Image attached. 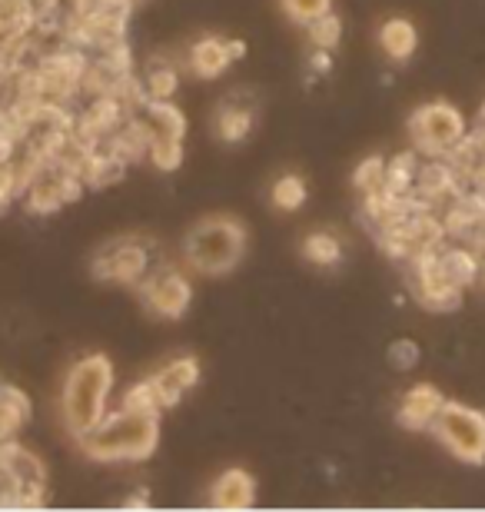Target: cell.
I'll use <instances>...</instances> for the list:
<instances>
[{
	"mask_svg": "<svg viewBox=\"0 0 485 512\" xmlns=\"http://www.w3.org/2000/svg\"><path fill=\"white\" fill-rule=\"evenodd\" d=\"M482 280H485V256H482Z\"/></svg>",
	"mask_w": 485,
	"mask_h": 512,
	"instance_id": "cell-38",
	"label": "cell"
},
{
	"mask_svg": "<svg viewBox=\"0 0 485 512\" xmlns=\"http://www.w3.org/2000/svg\"><path fill=\"white\" fill-rule=\"evenodd\" d=\"M442 227H446V237L456 240H472V233L479 230V223L485 220V193L462 187L456 197H452L446 207H442Z\"/></svg>",
	"mask_w": 485,
	"mask_h": 512,
	"instance_id": "cell-11",
	"label": "cell"
},
{
	"mask_svg": "<svg viewBox=\"0 0 485 512\" xmlns=\"http://www.w3.org/2000/svg\"><path fill=\"white\" fill-rule=\"evenodd\" d=\"M123 170H127V163H123L120 157H113V153L103 147H94L84 157V163H80V180H84V187L90 190H100V187H110V183H117L123 177Z\"/></svg>",
	"mask_w": 485,
	"mask_h": 512,
	"instance_id": "cell-20",
	"label": "cell"
},
{
	"mask_svg": "<svg viewBox=\"0 0 485 512\" xmlns=\"http://www.w3.org/2000/svg\"><path fill=\"white\" fill-rule=\"evenodd\" d=\"M123 509H150V499L147 496H137V493H133V496H127V499H123Z\"/></svg>",
	"mask_w": 485,
	"mask_h": 512,
	"instance_id": "cell-36",
	"label": "cell"
},
{
	"mask_svg": "<svg viewBox=\"0 0 485 512\" xmlns=\"http://www.w3.org/2000/svg\"><path fill=\"white\" fill-rule=\"evenodd\" d=\"M160 443V416L117 409L107 413L90 433L80 436V446L97 463H143Z\"/></svg>",
	"mask_w": 485,
	"mask_h": 512,
	"instance_id": "cell-1",
	"label": "cell"
},
{
	"mask_svg": "<svg viewBox=\"0 0 485 512\" xmlns=\"http://www.w3.org/2000/svg\"><path fill=\"white\" fill-rule=\"evenodd\" d=\"M466 130H469L466 117L452 104H446V100L419 107L416 114L409 117L412 140H416V147L422 153H429V157H446V153L466 137Z\"/></svg>",
	"mask_w": 485,
	"mask_h": 512,
	"instance_id": "cell-7",
	"label": "cell"
},
{
	"mask_svg": "<svg viewBox=\"0 0 485 512\" xmlns=\"http://www.w3.org/2000/svg\"><path fill=\"white\" fill-rule=\"evenodd\" d=\"M140 84L147 90L150 100H170L180 87V70L173 67L167 57H153L147 60V67H143Z\"/></svg>",
	"mask_w": 485,
	"mask_h": 512,
	"instance_id": "cell-23",
	"label": "cell"
},
{
	"mask_svg": "<svg viewBox=\"0 0 485 512\" xmlns=\"http://www.w3.org/2000/svg\"><path fill=\"white\" fill-rule=\"evenodd\" d=\"M353 187L359 193H376L386 187V157H366L359 167L353 170Z\"/></svg>",
	"mask_w": 485,
	"mask_h": 512,
	"instance_id": "cell-30",
	"label": "cell"
},
{
	"mask_svg": "<svg viewBox=\"0 0 485 512\" xmlns=\"http://www.w3.org/2000/svg\"><path fill=\"white\" fill-rule=\"evenodd\" d=\"M150 163L163 173H173L183 163V140L173 137H150Z\"/></svg>",
	"mask_w": 485,
	"mask_h": 512,
	"instance_id": "cell-29",
	"label": "cell"
},
{
	"mask_svg": "<svg viewBox=\"0 0 485 512\" xmlns=\"http://www.w3.org/2000/svg\"><path fill=\"white\" fill-rule=\"evenodd\" d=\"M0 466L7 469L20 489V509H37L47 503V469L30 449L14 443V439H4L0 443Z\"/></svg>",
	"mask_w": 485,
	"mask_h": 512,
	"instance_id": "cell-9",
	"label": "cell"
},
{
	"mask_svg": "<svg viewBox=\"0 0 485 512\" xmlns=\"http://www.w3.org/2000/svg\"><path fill=\"white\" fill-rule=\"evenodd\" d=\"M183 253L193 270H200L206 276H226L236 270V263L246 253V230L233 217H210L200 220L187 233Z\"/></svg>",
	"mask_w": 485,
	"mask_h": 512,
	"instance_id": "cell-3",
	"label": "cell"
},
{
	"mask_svg": "<svg viewBox=\"0 0 485 512\" xmlns=\"http://www.w3.org/2000/svg\"><path fill=\"white\" fill-rule=\"evenodd\" d=\"M123 409H130V413H150V416H160L163 413V399H160V389L157 383L150 380H140L133 383L127 393H123Z\"/></svg>",
	"mask_w": 485,
	"mask_h": 512,
	"instance_id": "cell-27",
	"label": "cell"
},
{
	"mask_svg": "<svg viewBox=\"0 0 485 512\" xmlns=\"http://www.w3.org/2000/svg\"><path fill=\"white\" fill-rule=\"evenodd\" d=\"M20 197V173L17 163H0V217L10 210V203Z\"/></svg>",
	"mask_w": 485,
	"mask_h": 512,
	"instance_id": "cell-32",
	"label": "cell"
},
{
	"mask_svg": "<svg viewBox=\"0 0 485 512\" xmlns=\"http://www.w3.org/2000/svg\"><path fill=\"white\" fill-rule=\"evenodd\" d=\"M256 127V107L246 104L243 94L226 97L216 110V133L223 143H243Z\"/></svg>",
	"mask_w": 485,
	"mask_h": 512,
	"instance_id": "cell-17",
	"label": "cell"
},
{
	"mask_svg": "<svg viewBox=\"0 0 485 512\" xmlns=\"http://www.w3.org/2000/svg\"><path fill=\"white\" fill-rule=\"evenodd\" d=\"M309 70H313L316 77H326L329 70H333V50L313 47V54H309Z\"/></svg>",
	"mask_w": 485,
	"mask_h": 512,
	"instance_id": "cell-35",
	"label": "cell"
},
{
	"mask_svg": "<svg viewBox=\"0 0 485 512\" xmlns=\"http://www.w3.org/2000/svg\"><path fill=\"white\" fill-rule=\"evenodd\" d=\"M153 256L157 247L150 240L140 237H120L113 243H103L90 260L97 280L103 283H120V286H140L143 276L153 270Z\"/></svg>",
	"mask_w": 485,
	"mask_h": 512,
	"instance_id": "cell-5",
	"label": "cell"
},
{
	"mask_svg": "<svg viewBox=\"0 0 485 512\" xmlns=\"http://www.w3.org/2000/svg\"><path fill=\"white\" fill-rule=\"evenodd\" d=\"M419 356H422V350H419V343L416 340H396L389 346V363L396 366V370H416V363H419Z\"/></svg>",
	"mask_w": 485,
	"mask_h": 512,
	"instance_id": "cell-33",
	"label": "cell"
},
{
	"mask_svg": "<svg viewBox=\"0 0 485 512\" xmlns=\"http://www.w3.org/2000/svg\"><path fill=\"white\" fill-rule=\"evenodd\" d=\"M306 197H309V190H306V180L299 177V173H283L270 190L273 207L283 210V213H296L306 203Z\"/></svg>",
	"mask_w": 485,
	"mask_h": 512,
	"instance_id": "cell-26",
	"label": "cell"
},
{
	"mask_svg": "<svg viewBox=\"0 0 485 512\" xmlns=\"http://www.w3.org/2000/svg\"><path fill=\"white\" fill-rule=\"evenodd\" d=\"M439 266H442V273H446V280L449 283H456L462 293L469 290V286H476L479 283V276H482V256L476 247H466V240L462 243H442L439 247Z\"/></svg>",
	"mask_w": 485,
	"mask_h": 512,
	"instance_id": "cell-14",
	"label": "cell"
},
{
	"mask_svg": "<svg viewBox=\"0 0 485 512\" xmlns=\"http://www.w3.org/2000/svg\"><path fill=\"white\" fill-rule=\"evenodd\" d=\"M140 117L147 120L150 137H173V140L187 137V114L177 104H170V100H147Z\"/></svg>",
	"mask_w": 485,
	"mask_h": 512,
	"instance_id": "cell-21",
	"label": "cell"
},
{
	"mask_svg": "<svg viewBox=\"0 0 485 512\" xmlns=\"http://www.w3.org/2000/svg\"><path fill=\"white\" fill-rule=\"evenodd\" d=\"M416 173H419V153H396L386 160V190L392 193H412L416 190Z\"/></svg>",
	"mask_w": 485,
	"mask_h": 512,
	"instance_id": "cell-25",
	"label": "cell"
},
{
	"mask_svg": "<svg viewBox=\"0 0 485 512\" xmlns=\"http://www.w3.org/2000/svg\"><path fill=\"white\" fill-rule=\"evenodd\" d=\"M20 153V140L17 133L10 130L7 124H0V163H14Z\"/></svg>",
	"mask_w": 485,
	"mask_h": 512,
	"instance_id": "cell-34",
	"label": "cell"
},
{
	"mask_svg": "<svg viewBox=\"0 0 485 512\" xmlns=\"http://www.w3.org/2000/svg\"><path fill=\"white\" fill-rule=\"evenodd\" d=\"M210 503L216 509H253L256 503V479L246 469H226L213 483Z\"/></svg>",
	"mask_w": 485,
	"mask_h": 512,
	"instance_id": "cell-16",
	"label": "cell"
},
{
	"mask_svg": "<svg viewBox=\"0 0 485 512\" xmlns=\"http://www.w3.org/2000/svg\"><path fill=\"white\" fill-rule=\"evenodd\" d=\"M402 266H406L409 293L416 296V303L422 306V310L452 313L462 306V290L456 283L446 280V273H442V266H439V250L416 253Z\"/></svg>",
	"mask_w": 485,
	"mask_h": 512,
	"instance_id": "cell-6",
	"label": "cell"
},
{
	"mask_svg": "<svg viewBox=\"0 0 485 512\" xmlns=\"http://www.w3.org/2000/svg\"><path fill=\"white\" fill-rule=\"evenodd\" d=\"M110 389H113V363L103 353H90L70 366L64 393H60V413H64V423L77 439L90 433L110 413L107 403Z\"/></svg>",
	"mask_w": 485,
	"mask_h": 512,
	"instance_id": "cell-2",
	"label": "cell"
},
{
	"mask_svg": "<svg viewBox=\"0 0 485 512\" xmlns=\"http://www.w3.org/2000/svg\"><path fill=\"white\" fill-rule=\"evenodd\" d=\"M446 406V396L439 393L432 383H416L412 389H406L399 403L396 419L402 423V429H412V433H422V429H432L436 423L439 409Z\"/></svg>",
	"mask_w": 485,
	"mask_h": 512,
	"instance_id": "cell-12",
	"label": "cell"
},
{
	"mask_svg": "<svg viewBox=\"0 0 485 512\" xmlns=\"http://www.w3.org/2000/svg\"><path fill=\"white\" fill-rule=\"evenodd\" d=\"M469 243H476V250H485V220L479 223V230L472 233V240Z\"/></svg>",
	"mask_w": 485,
	"mask_h": 512,
	"instance_id": "cell-37",
	"label": "cell"
},
{
	"mask_svg": "<svg viewBox=\"0 0 485 512\" xmlns=\"http://www.w3.org/2000/svg\"><path fill=\"white\" fill-rule=\"evenodd\" d=\"M306 34H309V44L313 47H323V50H333L339 40H343V20H339V14H323L316 17L313 24H306Z\"/></svg>",
	"mask_w": 485,
	"mask_h": 512,
	"instance_id": "cell-28",
	"label": "cell"
},
{
	"mask_svg": "<svg viewBox=\"0 0 485 512\" xmlns=\"http://www.w3.org/2000/svg\"><path fill=\"white\" fill-rule=\"evenodd\" d=\"M280 4L286 10V17L296 20V24H303V27L333 10V0H280Z\"/></svg>",
	"mask_w": 485,
	"mask_h": 512,
	"instance_id": "cell-31",
	"label": "cell"
},
{
	"mask_svg": "<svg viewBox=\"0 0 485 512\" xmlns=\"http://www.w3.org/2000/svg\"><path fill=\"white\" fill-rule=\"evenodd\" d=\"M30 419V399L17 386L0 383V443L14 439Z\"/></svg>",
	"mask_w": 485,
	"mask_h": 512,
	"instance_id": "cell-22",
	"label": "cell"
},
{
	"mask_svg": "<svg viewBox=\"0 0 485 512\" xmlns=\"http://www.w3.org/2000/svg\"><path fill=\"white\" fill-rule=\"evenodd\" d=\"M230 64H236V60H233L230 40H223V37H203L190 47V70L203 80L223 77L226 70H230Z\"/></svg>",
	"mask_w": 485,
	"mask_h": 512,
	"instance_id": "cell-18",
	"label": "cell"
},
{
	"mask_svg": "<svg viewBox=\"0 0 485 512\" xmlns=\"http://www.w3.org/2000/svg\"><path fill=\"white\" fill-rule=\"evenodd\" d=\"M127 107L120 104L113 94H100V97H90V104L84 107V114H77L74 120V130L77 137H84L90 147H100L103 140L117 130L123 120H127Z\"/></svg>",
	"mask_w": 485,
	"mask_h": 512,
	"instance_id": "cell-10",
	"label": "cell"
},
{
	"mask_svg": "<svg viewBox=\"0 0 485 512\" xmlns=\"http://www.w3.org/2000/svg\"><path fill=\"white\" fill-rule=\"evenodd\" d=\"M303 256L313 266H339L343 263V240L329 230H313L303 240Z\"/></svg>",
	"mask_w": 485,
	"mask_h": 512,
	"instance_id": "cell-24",
	"label": "cell"
},
{
	"mask_svg": "<svg viewBox=\"0 0 485 512\" xmlns=\"http://www.w3.org/2000/svg\"><path fill=\"white\" fill-rule=\"evenodd\" d=\"M153 383L160 389L163 409H173L196 383H200V360H196V356H177V360H170L160 373H153Z\"/></svg>",
	"mask_w": 485,
	"mask_h": 512,
	"instance_id": "cell-13",
	"label": "cell"
},
{
	"mask_svg": "<svg viewBox=\"0 0 485 512\" xmlns=\"http://www.w3.org/2000/svg\"><path fill=\"white\" fill-rule=\"evenodd\" d=\"M103 147H107L113 157H120L123 163H137L143 160L150 153V127H147V120H143L140 114H133L127 117L123 124L110 133L107 140H103Z\"/></svg>",
	"mask_w": 485,
	"mask_h": 512,
	"instance_id": "cell-15",
	"label": "cell"
},
{
	"mask_svg": "<svg viewBox=\"0 0 485 512\" xmlns=\"http://www.w3.org/2000/svg\"><path fill=\"white\" fill-rule=\"evenodd\" d=\"M379 47H383V54L392 60V64H406V60L416 54V47H419L416 24L406 20V17L383 20V27H379Z\"/></svg>",
	"mask_w": 485,
	"mask_h": 512,
	"instance_id": "cell-19",
	"label": "cell"
},
{
	"mask_svg": "<svg viewBox=\"0 0 485 512\" xmlns=\"http://www.w3.org/2000/svg\"><path fill=\"white\" fill-rule=\"evenodd\" d=\"M432 436L449 449L459 463L482 466L485 463V413L482 409L449 403L439 409L436 423H432Z\"/></svg>",
	"mask_w": 485,
	"mask_h": 512,
	"instance_id": "cell-4",
	"label": "cell"
},
{
	"mask_svg": "<svg viewBox=\"0 0 485 512\" xmlns=\"http://www.w3.org/2000/svg\"><path fill=\"white\" fill-rule=\"evenodd\" d=\"M137 290L147 313L160 316V320H180L193 300V286L177 266H153Z\"/></svg>",
	"mask_w": 485,
	"mask_h": 512,
	"instance_id": "cell-8",
	"label": "cell"
}]
</instances>
